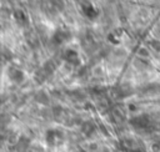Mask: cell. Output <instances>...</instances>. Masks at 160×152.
<instances>
[{
  "instance_id": "1",
  "label": "cell",
  "mask_w": 160,
  "mask_h": 152,
  "mask_svg": "<svg viewBox=\"0 0 160 152\" xmlns=\"http://www.w3.org/2000/svg\"><path fill=\"white\" fill-rule=\"evenodd\" d=\"M131 123L134 126H136V127H146V126H149L150 120H149L148 116H144L142 115V116H138L134 120H131Z\"/></svg>"
},
{
  "instance_id": "2",
  "label": "cell",
  "mask_w": 160,
  "mask_h": 152,
  "mask_svg": "<svg viewBox=\"0 0 160 152\" xmlns=\"http://www.w3.org/2000/svg\"><path fill=\"white\" fill-rule=\"evenodd\" d=\"M151 45H152V49H156L158 51H160V44H159V41L152 40V41H151Z\"/></svg>"
},
{
  "instance_id": "3",
  "label": "cell",
  "mask_w": 160,
  "mask_h": 152,
  "mask_svg": "<svg viewBox=\"0 0 160 152\" xmlns=\"http://www.w3.org/2000/svg\"><path fill=\"white\" fill-rule=\"evenodd\" d=\"M139 54H140L141 56H149V52H148V50H146V49H144V47H141V49H140Z\"/></svg>"
}]
</instances>
